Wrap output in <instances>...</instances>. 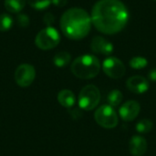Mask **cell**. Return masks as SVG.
Returning <instances> with one entry per match:
<instances>
[{
    "label": "cell",
    "instance_id": "obj_11",
    "mask_svg": "<svg viewBox=\"0 0 156 156\" xmlns=\"http://www.w3.org/2000/svg\"><path fill=\"white\" fill-rule=\"evenodd\" d=\"M90 48L94 53L101 55H110L113 52V45L106 38L96 36L92 38Z\"/></svg>",
    "mask_w": 156,
    "mask_h": 156
},
{
    "label": "cell",
    "instance_id": "obj_8",
    "mask_svg": "<svg viewBox=\"0 0 156 156\" xmlns=\"http://www.w3.org/2000/svg\"><path fill=\"white\" fill-rule=\"evenodd\" d=\"M36 78L35 68L30 64H21L15 72V80L20 87H28Z\"/></svg>",
    "mask_w": 156,
    "mask_h": 156
},
{
    "label": "cell",
    "instance_id": "obj_5",
    "mask_svg": "<svg viewBox=\"0 0 156 156\" xmlns=\"http://www.w3.org/2000/svg\"><path fill=\"white\" fill-rule=\"evenodd\" d=\"M59 41V33L53 27H47L46 28L40 30L35 38V44L42 50H48L56 48Z\"/></svg>",
    "mask_w": 156,
    "mask_h": 156
},
{
    "label": "cell",
    "instance_id": "obj_23",
    "mask_svg": "<svg viewBox=\"0 0 156 156\" xmlns=\"http://www.w3.org/2000/svg\"><path fill=\"white\" fill-rule=\"evenodd\" d=\"M51 3L58 7H62L67 5L68 0H51Z\"/></svg>",
    "mask_w": 156,
    "mask_h": 156
},
{
    "label": "cell",
    "instance_id": "obj_16",
    "mask_svg": "<svg viewBox=\"0 0 156 156\" xmlns=\"http://www.w3.org/2000/svg\"><path fill=\"white\" fill-rule=\"evenodd\" d=\"M123 99V95L122 93V91H120L119 90H112L107 97V101L109 105H111L112 107H117L121 104L122 101Z\"/></svg>",
    "mask_w": 156,
    "mask_h": 156
},
{
    "label": "cell",
    "instance_id": "obj_14",
    "mask_svg": "<svg viewBox=\"0 0 156 156\" xmlns=\"http://www.w3.org/2000/svg\"><path fill=\"white\" fill-rule=\"evenodd\" d=\"M27 0H5V7L10 13H19L25 6Z\"/></svg>",
    "mask_w": 156,
    "mask_h": 156
},
{
    "label": "cell",
    "instance_id": "obj_4",
    "mask_svg": "<svg viewBox=\"0 0 156 156\" xmlns=\"http://www.w3.org/2000/svg\"><path fill=\"white\" fill-rule=\"evenodd\" d=\"M101 101L100 90L90 84L85 86L80 92L79 95V105L83 111H92L94 110Z\"/></svg>",
    "mask_w": 156,
    "mask_h": 156
},
{
    "label": "cell",
    "instance_id": "obj_2",
    "mask_svg": "<svg viewBox=\"0 0 156 156\" xmlns=\"http://www.w3.org/2000/svg\"><path fill=\"white\" fill-rule=\"evenodd\" d=\"M91 17L81 8L68 9L60 18V28L63 34L74 40L84 38L90 31Z\"/></svg>",
    "mask_w": 156,
    "mask_h": 156
},
{
    "label": "cell",
    "instance_id": "obj_3",
    "mask_svg": "<svg viewBox=\"0 0 156 156\" xmlns=\"http://www.w3.org/2000/svg\"><path fill=\"white\" fill-rule=\"evenodd\" d=\"M101 69L99 59L93 55H82L78 57L71 64L72 73L80 79L90 80L95 78Z\"/></svg>",
    "mask_w": 156,
    "mask_h": 156
},
{
    "label": "cell",
    "instance_id": "obj_15",
    "mask_svg": "<svg viewBox=\"0 0 156 156\" xmlns=\"http://www.w3.org/2000/svg\"><path fill=\"white\" fill-rule=\"evenodd\" d=\"M70 59H71V56L69 52L60 51L55 55V57L53 58V62L56 67L63 68L70 62Z\"/></svg>",
    "mask_w": 156,
    "mask_h": 156
},
{
    "label": "cell",
    "instance_id": "obj_7",
    "mask_svg": "<svg viewBox=\"0 0 156 156\" xmlns=\"http://www.w3.org/2000/svg\"><path fill=\"white\" fill-rule=\"evenodd\" d=\"M102 69L108 77L114 80L122 78L126 71L122 61L115 57H109L104 59L102 63Z\"/></svg>",
    "mask_w": 156,
    "mask_h": 156
},
{
    "label": "cell",
    "instance_id": "obj_20",
    "mask_svg": "<svg viewBox=\"0 0 156 156\" xmlns=\"http://www.w3.org/2000/svg\"><path fill=\"white\" fill-rule=\"evenodd\" d=\"M27 1L32 8L37 10L46 9L47 7H48V5L51 3V0H27Z\"/></svg>",
    "mask_w": 156,
    "mask_h": 156
},
{
    "label": "cell",
    "instance_id": "obj_13",
    "mask_svg": "<svg viewBox=\"0 0 156 156\" xmlns=\"http://www.w3.org/2000/svg\"><path fill=\"white\" fill-rule=\"evenodd\" d=\"M58 101L65 108H71L75 105L76 97L69 90H62L58 94Z\"/></svg>",
    "mask_w": 156,
    "mask_h": 156
},
{
    "label": "cell",
    "instance_id": "obj_6",
    "mask_svg": "<svg viewBox=\"0 0 156 156\" xmlns=\"http://www.w3.org/2000/svg\"><path fill=\"white\" fill-rule=\"evenodd\" d=\"M96 122L105 129H113L118 125L119 117L113 107L109 104L100 106L94 114Z\"/></svg>",
    "mask_w": 156,
    "mask_h": 156
},
{
    "label": "cell",
    "instance_id": "obj_25",
    "mask_svg": "<svg viewBox=\"0 0 156 156\" xmlns=\"http://www.w3.org/2000/svg\"><path fill=\"white\" fill-rule=\"evenodd\" d=\"M155 1H156V0H155Z\"/></svg>",
    "mask_w": 156,
    "mask_h": 156
},
{
    "label": "cell",
    "instance_id": "obj_18",
    "mask_svg": "<svg viewBox=\"0 0 156 156\" xmlns=\"http://www.w3.org/2000/svg\"><path fill=\"white\" fill-rule=\"evenodd\" d=\"M13 26V18L8 14L0 15V31H7Z\"/></svg>",
    "mask_w": 156,
    "mask_h": 156
},
{
    "label": "cell",
    "instance_id": "obj_1",
    "mask_svg": "<svg viewBox=\"0 0 156 156\" xmlns=\"http://www.w3.org/2000/svg\"><path fill=\"white\" fill-rule=\"evenodd\" d=\"M128 10L120 0H100L91 11V22L97 30L112 35L122 31L128 22Z\"/></svg>",
    "mask_w": 156,
    "mask_h": 156
},
{
    "label": "cell",
    "instance_id": "obj_12",
    "mask_svg": "<svg viewBox=\"0 0 156 156\" xmlns=\"http://www.w3.org/2000/svg\"><path fill=\"white\" fill-rule=\"evenodd\" d=\"M147 142L141 135H134L129 142V151L133 156H143L147 151Z\"/></svg>",
    "mask_w": 156,
    "mask_h": 156
},
{
    "label": "cell",
    "instance_id": "obj_21",
    "mask_svg": "<svg viewBox=\"0 0 156 156\" xmlns=\"http://www.w3.org/2000/svg\"><path fill=\"white\" fill-rule=\"evenodd\" d=\"M16 21L18 26L21 27H27L29 25V17L26 14H18Z\"/></svg>",
    "mask_w": 156,
    "mask_h": 156
},
{
    "label": "cell",
    "instance_id": "obj_9",
    "mask_svg": "<svg viewBox=\"0 0 156 156\" xmlns=\"http://www.w3.org/2000/svg\"><path fill=\"white\" fill-rule=\"evenodd\" d=\"M141 111V106L136 101H129L123 103L120 110L119 113L121 118L125 122H132L137 118Z\"/></svg>",
    "mask_w": 156,
    "mask_h": 156
},
{
    "label": "cell",
    "instance_id": "obj_24",
    "mask_svg": "<svg viewBox=\"0 0 156 156\" xmlns=\"http://www.w3.org/2000/svg\"><path fill=\"white\" fill-rule=\"evenodd\" d=\"M148 77L152 81H156V69H153L149 71Z\"/></svg>",
    "mask_w": 156,
    "mask_h": 156
},
{
    "label": "cell",
    "instance_id": "obj_17",
    "mask_svg": "<svg viewBox=\"0 0 156 156\" xmlns=\"http://www.w3.org/2000/svg\"><path fill=\"white\" fill-rule=\"evenodd\" d=\"M154 123L148 119H143L139 121L136 124V131L139 133H148L152 131Z\"/></svg>",
    "mask_w": 156,
    "mask_h": 156
},
{
    "label": "cell",
    "instance_id": "obj_10",
    "mask_svg": "<svg viewBox=\"0 0 156 156\" xmlns=\"http://www.w3.org/2000/svg\"><path fill=\"white\" fill-rule=\"evenodd\" d=\"M126 87L131 92H133L135 94H143L149 90L150 84L144 77L133 76L127 80Z\"/></svg>",
    "mask_w": 156,
    "mask_h": 156
},
{
    "label": "cell",
    "instance_id": "obj_22",
    "mask_svg": "<svg viewBox=\"0 0 156 156\" xmlns=\"http://www.w3.org/2000/svg\"><path fill=\"white\" fill-rule=\"evenodd\" d=\"M43 21L44 23L48 26V27H51V25L54 23L55 21V17L51 13H47L44 16H43Z\"/></svg>",
    "mask_w": 156,
    "mask_h": 156
},
{
    "label": "cell",
    "instance_id": "obj_19",
    "mask_svg": "<svg viewBox=\"0 0 156 156\" xmlns=\"http://www.w3.org/2000/svg\"><path fill=\"white\" fill-rule=\"evenodd\" d=\"M129 64H130V67L134 69H144L147 66L148 60L144 57L138 56V57H133L130 60Z\"/></svg>",
    "mask_w": 156,
    "mask_h": 156
}]
</instances>
